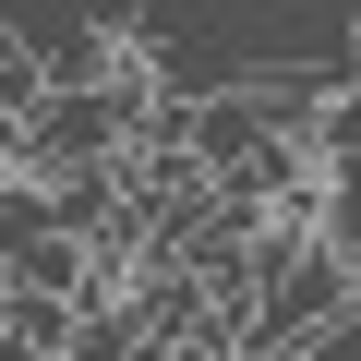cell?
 <instances>
[{"label":"cell","instance_id":"6da1fadb","mask_svg":"<svg viewBox=\"0 0 361 361\" xmlns=\"http://www.w3.org/2000/svg\"><path fill=\"white\" fill-rule=\"evenodd\" d=\"M337 313H361V277L325 253V241H289L277 265H265V289H253V313H241V361H277V349H301V337H325Z\"/></svg>","mask_w":361,"mask_h":361},{"label":"cell","instance_id":"7a4b0ae2","mask_svg":"<svg viewBox=\"0 0 361 361\" xmlns=\"http://www.w3.org/2000/svg\"><path fill=\"white\" fill-rule=\"evenodd\" d=\"M73 361H157V349H145L133 301H109V313H85V325H73Z\"/></svg>","mask_w":361,"mask_h":361},{"label":"cell","instance_id":"3957f363","mask_svg":"<svg viewBox=\"0 0 361 361\" xmlns=\"http://www.w3.org/2000/svg\"><path fill=\"white\" fill-rule=\"evenodd\" d=\"M49 241V180H0V265Z\"/></svg>","mask_w":361,"mask_h":361}]
</instances>
